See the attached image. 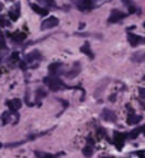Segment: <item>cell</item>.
<instances>
[{
  "mask_svg": "<svg viewBox=\"0 0 145 158\" xmlns=\"http://www.w3.org/2000/svg\"><path fill=\"white\" fill-rule=\"evenodd\" d=\"M43 82L51 88L52 91H57V89H60V88L62 87V83L59 81L57 78L55 77H48V78H45L43 79Z\"/></svg>",
  "mask_w": 145,
  "mask_h": 158,
  "instance_id": "obj_1",
  "label": "cell"
},
{
  "mask_svg": "<svg viewBox=\"0 0 145 158\" xmlns=\"http://www.w3.org/2000/svg\"><path fill=\"white\" fill-rule=\"evenodd\" d=\"M57 24H59V19H57L56 17H50V18H47L46 21L42 22L41 29H42V31H46V29H50V28L56 27Z\"/></svg>",
  "mask_w": 145,
  "mask_h": 158,
  "instance_id": "obj_2",
  "label": "cell"
},
{
  "mask_svg": "<svg viewBox=\"0 0 145 158\" xmlns=\"http://www.w3.org/2000/svg\"><path fill=\"white\" fill-rule=\"evenodd\" d=\"M123 17H125V14L122 12H120V10H112L111 15L108 18V23H117V22L121 21Z\"/></svg>",
  "mask_w": 145,
  "mask_h": 158,
  "instance_id": "obj_3",
  "label": "cell"
},
{
  "mask_svg": "<svg viewBox=\"0 0 145 158\" xmlns=\"http://www.w3.org/2000/svg\"><path fill=\"white\" fill-rule=\"evenodd\" d=\"M102 117L104 118L106 121H111V123L116 121V118H117V117H116V115H115V112L108 110V108H104V110L102 111Z\"/></svg>",
  "mask_w": 145,
  "mask_h": 158,
  "instance_id": "obj_4",
  "label": "cell"
},
{
  "mask_svg": "<svg viewBox=\"0 0 145 158\" xmlns=\"http://www.w3.org/2000/svg\"><path fill=\"white\" fill-rule=\"evenodd\" d=\"M129 41H130V44H131V46H136V45H139L140 42H143L144 40L140 37V36H138V35H134V33H129Z\"/></svg>",
  "mask_w": 145,
  "mask_h": 158,
  "instance_id": "obj_5",
  "label": "cell"
},
{
  "mask_svg": "<svg viewBox=\"0 0 145 158\" xmlns=\"http://www.w3.org/2000/svg\"><path fill=\"white\" fill-rule=\"evenodd\" d=\"M125 138H126V134L115 133V142L117 144V149H121V145H122V142L125 140Z\"/></svg>",
  "mask_w": 145,
  "mask_h": 158,
  "instance_id": "obj_6",
  "label": "cell"
},
{
  "mask_svg": "<svg viewBox=\"0 0 145 158\" xmlns=\"http://www.w3.org/2000/svg\"><path fill=\"white\" fill-rule=\"evenodd\" d=\"M6 103H8V106L10 107L13 111L19 110V108L22 107V102H21V100H17V98H15V100H12V101H8Z\"/></svg>",
  "mask_w": 145,
  "mask_h": 158,
  "instance_id": "obj_7",
  "label": "cell"
},
{
  "mask_svg": "<svg viewBox=\"0 0 145 158\" xmlns=\"http://www.w3.org/2000/svg\"><path fill=\"white\" fill-rule=\"evenodd\" d=\"M31 8L33 9V10H34L37 14H40V15H47V14H48L47 9H45V8H41V6H38L37 4H33V3H31Z\"/></svg>",
  "mask_w": 145,
  "mask_h": 158,
  "instance_id": "obj_8",
  "label": "cell"
},
{
  "mask_svg": "<svg viewBox=\"0 0 145 158\" xmlns=\"http://www.w3.org/2000/svg\"><path fill=\"white\" fill-rule=\"evenodd\" d=\"M41 59V54L38 52L37 50H34V51H32V52H30L27 55V60L28 61H33V60H40Z\"/></svg>",
  "mask_w": 145,
  "mask_h": 158,
  "instance_id": "obj_9",
  "label": "cell"
},
{
  "mask_svg": "<svg viewBox=\"0 0 145 158\" xmlns=\"http://www.w3.org/2000/svg\"><path fill=\"white\" fill-rule=\"evenodd\" d=\"M80 72V65H79V63H75V69H73L71 72H69L67 73V78H75L76 75H78V73Z\"/></svg>",
  "mask_w": 145,
  "mask_h": 158,
  "instance_id": "obj_10",
  "label": "cell"
},
{
  "mask_svg": "<svg viewBox=\"0 0 145 158\" xmlns=\"http://www.w3.org/2000/svg\"><path fill=\"white\" fill-rule=\"evenodd\" d=\"M9 17H10L13 21H17L19 18V5L18 4L15 5V9H12V10L9 12Z\"/></svg>",
  "mask_w": 145,
  "mask_h": 158,
  "instance_id": "obj_11",
  "label": "cell"
},
{
  "mask_svg": "<svg viewBox=\"0 0 145 158\" xmlns=\"http://www.w3.org/2000/svg\"><path fill=\"white\" fill-rule=\"evenodd\" d=\"M12 36V38L14 40L15 42H19V41H23V40L26 38V35L24 33H22V32H15L14 35H10Z\"/></svg>",
  "mask_w": 145,
  "mask_h": 158,
  "instance_id": "obj_12",
  "label": "cell"
},
{
  "mask_svg": "<svg viewBox=\"0 0 145 158\" xmlns=\"http://www.w3.org/2000/svg\"><path fill=\"white\" fill-rule=\"evenodd\" d=\"M80 51H82V52H84V54H87V55H88L91 59H93V57H94L93 52L91 51V48H89V44H85V45L80 48Z\"/></svg>",
  "mask_w": 145,
  "mask_h": 158,
  "instance_id": "obj_13",
  "label": "cell"
},
{
  "mask_svg": "<svg viewBox=\"0 0 145 158\" xmlns=\"http://www.w3.org/2000/svg\"><path fill=\"white\" fill-rule=\"evenodd\" d=\"M61 68V64L60 63H55V64H51L50 66H48V70H50L51 73H54V74H56L57 72H59V69ZM52 74V75H54Z\"/></svg>",
  "mask_w": 145,
  "mask_h": 158,
  "instance_id": "obj_14",
  "label": "cell"
},
{
  "mask_svg": "<svg viewBox=\"0 0 145 158\" xmlns=\"http://www.w3.org/2000/svg\"><path fill=\"white\" fill-rule=\"evenodd\" d=\"M83 154L85 156V157H91L92 154H93V149H92V147H85L84 149H83Z\"/></svg>",
  "mask_w": 145,
  "mask_h": 158,
  "instance_id": "obj_15",
  "label": "cell"
},
{
  "mask_svg": "<svg viewBox=\"0 0 145 158\" xmlns=\"http://www.w3.org/2000/svg\"><path fill=\"white\" fill-rule=\"evenodd\" d=\"M140 131H143V127H139V129H136V130H134L132 133H130V138H131V139H134V138H136V136H138V134H139Z\"/></svg>",
  "mask_w": 145,
  "mask_h": 158,
  "instance_id": "obj_16",
  "label": "cell"
},
{
  "mask_svg": "<svg viewBox=\"0 0 145 158\" xmlns=\"http://www.w3.org/2000/svg\"><path fill=\"white\" fill-rule=\"evenodd\" d=\"M9 112H4L3 114V116H2V121H3V124H6L8 123V120H9Z\"/></svg>",
  "mask_w": 145,
  "mask_h": 158,
  "instance_id": "obj_17",
  "label": "cell"
},
{
  "mask_svg": "<svg viewBox=\"0 0 145 158\" xmlns=\"http://www.w3.org/2000/svg\"><path fill=\"white\" fill-rule=\"evenodd\" d=\"M0 47H5V38L2 32H0Z\"/></svg>",
  "mask_w": 145,
  "mask_h": 158,
  "instance_id": "obj_18",
  "label": "cell"
},
{
  "mask_svg": "<svg viewBox=\"0 0 145 158\" xmlns=\"http://www.w3.org/2000/svg\"><path fill=\"white\" fill-rule=\"evenodd\" d=\"M37 93H38L37 98H41V97H45V96H46V92H45V91H42V89H38V91H37Z\"/></svg>",
  "mask_w": 145,
  "mask_h": 158,
  "instance_id": "obj_19",
  "label": "cell"
},
{
  "mask_svg": "<svg viewBox=\"0 0 145 158\" xmlns=\"http://www.w3.org/2000/svg\"><path fill=\"white\" fill-rule=\"evenodd\" d=\"M129 12H130V13H135V12H136V8H135V5H134V4L129 6Z\"/></svg>",
  "mask_w": 145,
  "mask_h": 158,
  "instance_id": "obj_20",
  "label": "cell"
},
{
  "mask_svg": "<svg viewBox=\"0 0 145 158\" xmlns=\"http://www.w3.org/2000/svg\"><path fill=\"white\" fill-rule=\"evenodd\" d=\"M123 2V4L126 5V6H130V5H132V0H122Z\"/></svg>",
  "mask_w": 145,
  "mask_h": 158,
  "instance_id": "obj_21",
  "label": "cell"
},
{
  "mask_svg": "<svg viewBox=\"0 0 145 158\" xmlns=\"http://www.w3.org/2000/svg\"><path fill=\"white\" fill-rule=\"evenodd\" d=\"M140 97L145 98V89H144V88H140Z\"/></svg>",
  "mask_w": 145,
  "mask_h": 158,
  "instance_id": "obj_22",
  "label": "cell"
},
{
  "mask_svg": "<svg viewBox=\"0 0 145 158\" xmlns=\"http://www.w3.org/2000/svg\"><path fill=\"white\" fill-rule=\"evenodd\" d=\"M0 26H5V21H4V18L0 17Z\"/></svg>",
  "mask_w": 145,
  "mask_h": 158,
  "instance_id": "obj_23",
  "label": "cell"
},
{
  "mask_svg": "<svg viewBox=\"0 0 145 158\" xmlns=\"http://www.w3.org/2000/svg\"><path fill=\"white\" fill-rule=\"evenodd\" d=\"M46 2H47L48 5H55V2H54V0H46Z\"/></svg>",
  "mask_w": 145,
  "mask_h": 158,
  "instance_id": "obj_24",
  "label": "cell"
},
{
  "mask_svg": "<svg viewBox=\"0 0 145 158\" xmlns=\"http://www.w3.org/2000/svg\"><path fill=\"white\" fill-rule=\"evenodd\" d=\"M138 154H139V157H143V154H144V152H143V151H140V152H138Z\"/></svg>",
  "mask_w": 145,
  "mask_h": 158,
  "instance_id": "obj_25",
  "label": "cell"
},
{
  "mask_svg": "<svg viewBox=\"0 0 145 158\" xmlns=\"http://www.w3.org/2000/svg\"><path fill=\"white\" fill-rule=\"evenodd\" d=\"M84 26H85V24H84V23H80V24H79V28H83V27H84Z\"/></svg>",
  "mask_w": 145,
  "mask_h": 158,
  "instance_id": "obj_26",
  "label": "cell"
},
{
  "mask_svg": "<svg viewBox=\"0 0 145 158\" xmlns=\"http://www.w3.org/2000/svg\"><path fill=\"white\" fill-rule=\"evenodd\" d=\"M38 2H41V3H46V0H38Z\"/></svg>",
  "mask_w": 145,
  "mask_h": 158,
  "instance_id": "obj_27",
  "label": "cell"
},
{
  "mask_svg": "<svg viewBox=\"0 0 145 158\" xmlns=\"http://www.w3.org/2000/svg\"><path fill=\"white\" fill-rule=\"evenodd\" d=\"M2 9H3V4H0V10H2Z\"/></svg>",
  "mask_w": 145,
  "mask_h": 158,
  "instance_id": "obj_28",
  "label": "cell"
},
{
  "mask_svg": "<svg viewBox=\"0 0 145 158\" xmlns=\"http://www.w3.org/2000/svg\"><path fill=\"white\" fill-rule=\"evenodd\" d=\"M12 2H13V0H12Z\"/></svg>",
  "mask_w": 145,
  "mask_h": 158,
  "instance_id": "obj_29",
  "label": "cell"
}]
</instances>
